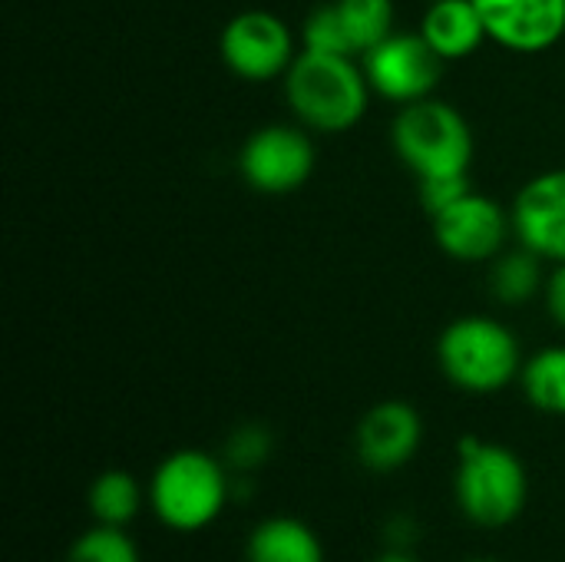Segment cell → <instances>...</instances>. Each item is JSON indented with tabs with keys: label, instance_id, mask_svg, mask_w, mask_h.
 <instances>
[{
	"label": "cell",
	"instance_id": "cell-1",
	"mask_svg": "<svg viewBox=\"0 0 565 562\" xmlns=\"http://www.w3.org/2000/svg\"><path fill=\"white\" fill-rule=\"evenodd\" d=\"M367 73L351 56L305 50L285 73V93L291 109L321 132L351 129L367 109Z\"/></svg>",
	"mask_w": 565,
	"mask_h": 562
},
{
	"label": "cell",
	"instance_id": "cell-2",
	"mask_svg": "<svg viewBox=\"0 0 565 562\" xmlns=\"http://www.w3.org/2000/svg\"><path fill=\"white\" fill-rule=\"evenodd\" d=\"M526 500L530 477L523 460L500 444L463 437L457 470V503L463 517L483 530H503L526 510Z\"/></svg>",
	"mask_w": 565,
	"mask_h": 562
},
{
	"label": "cell",
	"instance_id": "cell-3",
	"mask_svg": "<svg viewBox=\"0 0 565 562\" xmlns=\"http://www.w3.org/2000/svg\"><path fill=\"white\" fill-rule=\"evenodd\" d=\"M228 500L225 467L205 450L169 454L149 484V503L162 527L175 533H199L212 527Z\"/></svg>",
	"mask_w": 565,
	"mask_h": 562
},
{
	"label": "cell",
	"instance_id": "cell-4",
	"mask_svg": "<svg viewBox=\"0 0 565 562\" xmlns=\"http://www.w3.org/2000/svg\"><path fill=\"white\" fill-rule=\"evenodd\" d=\"M394 149L417 172V179L467 176L473 162L470 123L440 99L407 103L394 119Z\"/></svg>",
	"mask_w": 565,
	"mask_h": 562
},
{
	"label": "cell",
	"instance_id": "cell-5",
	"mask_svg": "<svg viewBox=\"0 0 565 562\" xmlns=\"http://www.w3.org/2000/svg\"><path fill=\"white\" fill-rule=\"evenodd\" d=\"M444 374L470 391L493 394L520 374V344L507 325L487 315L457 318L437 344Z\"/></svg>",
	"mask_w": 565,
	"mask_h": 562
},
{
	"label": "cell",
	"instance_id": "cell-6",
	"mask_svg": "<svg viewBox=\"0 0 565 562\" xmlns=\"http://www.w3.org/2000/svg\"><path fill=\"white\" fill-rule=\"evenodd\" d=\"M444 56L424 40V33H391L384 43L364 53V73L371 89L394 103L427 99L440 83Z\"/></svg>",
	"mask_w": 565,
	"mask_h": 562
},
{
	"label": "cell",
	"instance_id": "cell-7",
	"mask_svg": "<svg viewBox=\"0 0 565 562\" xmlns=\"http://www.w3.org/2000/svg\"><path fill=\"white\" fill-rule=\"evenodd\" d=\"M295 56L288 23L268 10H245L222 30V60L242 79H275L288 73Z\"/></svg>",
	"mask_w": 565,
	"mask_h": 562
},
{
	"label": "cell",
	"instance_id": "cell-8",
	"mask_svg": "<svg viewBox=\"0 0 565 562\" xmlns=\"http://www.w3.org/2000/svg\"><path fill=\"white\" fill-rule=\"evenodd\" d=\"M242 176L265 195H285L301 189L315 172V146L301 129L265 126L248 136L242 149Z\"/></svg>",
	"mask_w": 565,
	"mask_h": 562
},
{
	"label": "cell",
	"instance_id": "cell-9",
	"mask_svg": "<svg viewBox=\"0 0 565 562\" xmlns=\"http://www.w3.org/2000/svg\"><path fill=\"white\" fill-rule=\"evenodd\" d=\"M430 219L440 248L460 262H487L500 255L510 229L507 212L490 195H480L473 189Z\"/></svg>",
	"mask_w": 565,
	"mask_h": 562
},
{
	"label": "cell",
	"instance_id": "cell-10",
	"mask_svg": "<svg viewBox=\"0 0 565 562\" xmlns=\"http://www.w3.org/2000/svg\"><path fill=\"white\" fill-rule=\"evenodd\" d=\"M487 36L516 53L550 50L565 33V0H473Z\"/></svg>",
	"mask_w": 565,
	"mask_h": 562
},
{
	"label": "cell",
	"instance_id": "cell-11",
	"mask_svg": "<svg viewBox=\"0 0 565 562\" xmlns=\"http://www.w3.org/2000/svg\"><path fill=\"white\" fill-rule=\"evenodd\" d=\"M424 441L420 414L404 401H384L358 424V460L371 474H394L414 460Z\"/></svg>",
	"mask_w": 565,
	"mask_h": 562
},
{
	"label": "cell",
	"instance_id": "cell-12",
	"mask_svg": "<svg viewBox=\"0 0 565 562\" xmlns=\"http://www.w3.org/2000/svg\"><path fill=\"white\" fill-rule=\"evenodd\" d=\"M513 229L540 258L565 262V169L530 179L513 205Z\"/></svg>",
	"mask_w": 565,
	"mask_h": 562
},
{
	"label": "cell",
	"instance_id": "cell-13",
	"mask_svg": "<svg viewBox=\"0 0 565 562\" xmlns=\"http://www.w3.org/2000/svg\"><path fill=\"white\" fill-rule=\"evenodd\" d=\"M420 33L444 60H463L490 40L473 0H434Z\"/></svg>",
	"mask_w": 565,
	"mask_h": 562
},
{
	"label": "cell",
	"instance_id": "cell-14",
	"mask_svg": "<svg viewBox=\"0 0 565 562\" xmlns=\"http://www.w3.org/2000/svg\"><path fill=\"white\" fill-rule=\"evenodd\" d=\"M248 562H324V547L305 520L271 517L252 530Z\"/></svg>",
	"mask_w": 565,
	"mask_h": 562
},
{
	"label": "cell",
	"instance_id": "cell-15",
	"mask_svg": "<svg viewBox=\"0 0 565 562\" xmlns=\"http://www.w3.org/2000/svg\"><path fill=\"white\" fill-rule=\"evenodd\" d=\"M142 507V487L126 470H106L89 487V513L106 527H129Z\"/></svg>",
	"mask_w": 565,
	"mask_h": 562
},
{
	"label": "cell",
	"instance_id": "cell-16",
	"mask_svg": "<svg viewBox=\"0 0 565 562\" xmlns=\"http://www.w3.org/2000/svg\"><path fill=\"white\" fill-rule=\"evenodd\" d=\"M520 378L536 411L565 417V348H543L530 358Z\"/></svg>",
	"mask_w": 565,
	"mask_h": 562
},
{
	"label": "cell",
	"instance_id": "cell-17",
	"mask_svg": "<svg viewBox=\"0 0 565 562\" xmlns=\"http://www.w3.org/2000/svg\"><path fill=\"white\" fill-rule=\"evenodd\" d=\"M348 26L354 53H367L394 33V3L391 0H334Z\"/></svg>",
	"mask_w": 565,
	"mask_h": 562
},
{
	"label": "cell",
	"instance_id": "cell-18",
	"mask_svg": "<svg viewBox=\"0 0 565 562\" xmlns=\"http://www.w3.org/2000/svg\"><path fill=\"white\" fill-rule=\"evenodd\" d=\"M66 562H139V550L126 527L96 523L93 530L76 537Z\"/></svg>",
	"mask_w": 565,
	"mask_h": 562
},
{
	"label": "cell",
	"instance_id": "cell-19",
	"mask_svg": "<svg viewBox=\"0 0 565 562\" xmlns=\"http://www.w3.org/2000/svg\"><path fill=\"white\" fill-rule=\"evenodd\" d=\"M536 258L540 255H533L526 248V252H516V255H507V258L497 262L490 282H493V291H497L500 301L520 305V301H526L536 291V285H540V265H536Z\"/></svg>",
	"mask_w": 565,
	"mask_h": 562
},
{
	"label": "cell",
	"instance_id": "cell-20",
	"mask_svg": "<svg viewBox=\"0 0 565 562\" xmlns=\"http://www.w3.org/2000/svg\"><path fill=\"white\" fill-rule=\"evenodd\" d=\"M305 50L354 56V46H351V36H348V26L341 20L338 3H328V7L311 10V17L305 20Z\"/></svg>",
	"mask_w": 565,
	"mask_h": 562
},
{
	"label": "cell",
	"instance_id": "cell-21",
	"mask_svg": "<svg viewBox=\"0 0 565 562\" xmlns=\"http://www.w3.org/2000/svg\"><path fill=\"white\" fill-rule=\"evenodd\" d=\"M225 454H228V464H232L235 470H255V467H262V464L268 460V454H271V437H268V431L258 427V424L238 427V431L228 437Z\"/></svg>",
	"mask_w": 565,
	"mask_h": 562
},
{
	"label": "cell",
	"instance_id": "cell-22",
	"mask_svg": "<svg viewBox=\"0 0 565 562\" xmlns=\"http://www.w3.org/2000/svg\"><path fill=\"white\" fill-rule=\"evenodd\" d=\"M470 192V179L467 176H437V179H420V202L430 215H437L440 209L454 205L457 199H463Z\"/></svg>",
	"mask_w": 565,
	"mask_h": 562
},
{
	"label": "cell",
	"instance_id": "cell-23",
	"mask_svg": "<svg viewBox=\"0 0 565 562\" xmlns=\"http://www.w3.org/2000/svg\"><path fill=\"white\" fill-rule=\"evenodd\" d=\"M546 308L556 318V325L565 328V262L553 272V278L546 282Z\"/></svg>",
	"mask_w": 565,
	"mask_h": 562
},
{
	"label": "cell",
	"instance_id": "cell-24",
	"mask_svg": "<svg viewBox=\"0 0 565 562\" xmlns=\"http://www.w3.org/2000/svg\"><path fill=\"white\" fill-rule=\"evenodd\" d=\"M374 562H417L414 556H407V553H384L381 560H374Z\"/></svg>",
	"mask_w": 565,
	"mask_h": 562
},
{
	"label": "cell",
	"instance_id": "cell-25",
	"mask_svg": "<svg viewBox=\"0 0 565 562\" xmlns=\"http://www.w3.org/2000/svg\"><path fill=\"white\" fill-rule=\"evenodd\" d=\"M467 562H497V560H467Z\"/></svg>",
	"mask_w": 565,
	"mask_h": 562
}]
</instances>
